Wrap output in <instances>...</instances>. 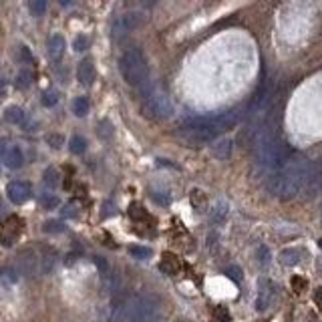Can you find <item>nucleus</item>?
Segmentation results:
<instances>
[{
	"label": "nucleus",
	"mask_w": 322,
	"mask_h": 322,
	"mask_svg": "<svg viewBox=\"0 0 322 322\" xmlns=\"http://www.w3.org/2000/svg\"><path fill=\"white\" fill-rule=\"evenodd\" d=\"M129 254H131L133 258H137V260H145V258L151 256V250H149V248H143V246H131V248H129Z\"/></svg>",
	"instance_id": "obj_23"
},
{
	"label": "nucleus",
	"mask_w": 322,
	"mask_h": 322,
	"mask_svg": "<svg viewBox=\"0 0 322 322\" xmlns=\"http://www.w3.org/2000/svg\"><path fill=\"white\" fill-rule=\"evenodd\" d=\"M318 246H320V248H322V240H318Z\"/></svg>",
	"instance_id": "obj_37"
},
{
	"label": "nucleus",
	"mask_w": 322,
	"mask_h": 322,
	"mask_svg": "<svg viewBox=\"0 0 322 322\" xmlns=\"http://www.w3.org/2000/svg\"><path fill=\"white\" fill-rule=\"evenodd\" d=\"M6 195H8V200L12 204L21 206V204L30 200L32 187H30V184H26V182H10L8 187H6Z\"/></svg>",
	"instance_id": "obj_9"
},
{
	"label": "nucleus",
	"mask_w": 322,
	"mask_h": 322,
	"mask_svg": "<svg viewBox=\"0 0 322 322\" xmlns=\"http://www.w3.org/2000/svg\"><path fill=\"white\" fill-rule=\"evenodd\" d=\"M73 113L77 117H85L89 113V101H87V97H77L73 101Z\"/></svg>",
	"instance_id": "obj_20"
},
{
	"label": "nucleus",
	"mask_w": 322,
	"mask_h": 322,
	"mask_svg": "<svg viewBox=\"0 0 322 322\" xmlns=\"http://www.w3.org/2000/svg\"><path fill=\"white\" fill-rule=\"evenodd\" d=\"M119 70L127 85L141 89L149 83V67L141 48H127L119 59Z\"/></svg>",
	"instance_id": "obj_5"
},
{
	"label": "nucleus",
	"mask_w": 322,
	"mask_h": 322,
	"mask_svg": "<svg viewBox=\"0 0 322 322\" xmlns=\"http://www.w3.org/2000/svg\"><path fill=\"white\" fill-rule=\"evenodd\" d=\"M39 262H41V270H43V274H48V272L55 268V262H57V254H55V250L45 248V250H43V256L39 258Z\"/></svg>",
	"instance_id": "obj_17"
},
{
	"label": "nucleus",
	"mask_w": 322,
	"mask_h": 322,
	"mask_svg": "<svg viewBox=\"0 0 322 322\" xmlns=\"http://www.w3.org/2000/svg\"><path fill=\"white\" fill-rule=\"evenodd\" d=\"M87 46H89V39H87L85 34H79V37H75V41H73V48H75L77 52H83Z\"/></svg>",
	"instance_id": "obj_26"
},
{
	"label": "nucleus",
	"mask_w": 322,
	"mask_h": 322,
	"mask_svg": "<svg viewBox=\"0 0 322 322\" xmlns=\"http://www.w3.org/2000/svg\"><path fill=\"white\" fill-rule=\"evenodd\" d=\"M228 204L226 202H218L216 206L211 207V211H209V224L211 226H220L222 222H226V218H228Z\"/></svg>",
	"instance_id": "obj_15"
},
{
	"label": "nucleus",
	"mask_w": 322,
	"mask_h": 322,
	"mask_svg": "<svg viewBox=\"0 0 322 322\" xmlns=\"http://www.w3.org/2000/svg\"><path fill=\"white\" fill-rule=\"evenodd\" d=\"M19 272L23 274V276H34L37 274V270H39V256L34 250H24V252L19 254Z\"/></svg>",
	"instance_id": "obj_10"
},
{
	"label": "nucleus",
	"mask_w": 322,
	"mask_h": 322,
	"mask_svg": "<svg viewBox=\"0 0 322 322\" xmlns=\"http://www.w3.org/2000/svg\"><path fill=\"white\" fill-rule=\"evenodd\" d=\"M2 159H4V165L8 169H19V167H23L24 155L21 151V147H8V151H6V155Z\"/></svg>",
	"instance_id": "obj_13"
},
{
	"label": "nucleus",
	"mask_w": 322,
	"mask_h": 322,
	"mask_svg": "<svg viewBox=\"0 0 322 322\" xmlns=\"http://www.w3.org/2000/svg\"><path fill=\"white\" fill-rule=\"evenodd\" d=\"M276 298V284L268 278H262L258 284V296H256V310L264 312L272 306V302Z\"/></svg>",
	"instance_id": "obj_7"
},
{
	"label": "nucleus",
	"mask_w": 322,
	"mask_h": 322,
	"mask_svg": "<svg viewBox=\"0 0 322 322\" xmlns=\"http://www.w3.org/2000/svg\"><path fill=\"white\" fill-rule=\"evenodd\" d=\"M252 145L256 163L266 169H280L292 157V149L284 141L274 137V133L268 127H262L254 133Z\"/></svg>",
	"instance_id": "obj_3"
},
{
	"label": "nucleus",
	"mask_w": 322,
	"mask_h": 322,
	"mask_svg": "<svg viewBox=\"0 0 322 322\" xmlns=\"http://www.w3.org/2000/svg\"><path fill=\"white\" fill-rule=\"evenodd\" d=\"M43 206H45L46 209H52V207L59 206V200H57L55 195H45V198H43Z\"/></svg>",
	"instance_id": "obj_32"
},
{
	"label": "nucleus",
	"mask_w": 322,
	"mask_h": 322,
	"mask_svg": "<svg viewBox=\"0 0 322 322\" xmlns=\"http://www.w3.org/2000/svg\"><path fill=\"white\" fill-rule=\"evenodd\" d=\"M6 151H8V145H6V141L2 139V141H0V157H4V155H6Z\"/></svg>",
	"instance_id": "obj_35"
},
{
	"label": "nucleus",
	"mask_w": 322,
	"mask_h": 322,
	"mask_svg": "<svg viewBox=\"0 0 322 322\" xmlns=\"http://www.w3.org/2000/svg\"><path fill=\"white\" fill-rule=\"evenodd\" d=\"M65 46H67L65 45V39L61 34H52L48 39V55H50V59L59 61L63 57V52H65Z\"/></svg>",
	"instance_id": "obj_16"
},
{
	"label": "nucleus",
	"mask_w": 322,
	"mask_h": 322,
	"mask_svg": "<svg viewBox=\"0 0 322 322\" xmlns=\"http://www.w3.org/2000/svg\"><path fill=\"white\" fill-rule=\"evenodd\" d=\"M159 306V296H155L153 292H141L121 304L115 318L117 322H157Z\"/></svg>",
	"instance_id": "obj_4"
},
{
	"label": "nucleus",
	"mask_w": 322,
	"mask_h": 322,
	"mask_svg": "<svg viewBox=\"0 0 322 322\" xmlns=\"http://www.w3.org/2000/svg\"><path fill=\"white\" fill-rule=\"evenodd\" d=\"M292 284H296V288H302V286H304V280H300V278H294V280H292Z\"/></svg>",
	"instance_id": "obj_36"
},
{
	"label": "nucleus",
	"mask_w": 322,
	"mask_h": 322,
	"mask_svg": "<svg viewBox=\"0 0 322 322\" xmlns=\"http://www.w3.org/2000/svg\"><path fill=\"white\" fill-rule=\"evenodd\" d=\"M129 216L133 218V220H147V213H145V209L137 204H133V206L129 207Z\"/></svg>",
	"instance_id": "obj_28"
},
{
	"label": "nucleus",
	"mask_w": 322,
	"mask_h": 322,
	"mask_svg": "<svg viewBox=\"0 0 322 322\" xmlns=\"http://www.w3.org/2000/svg\"><path fill=\"white\" fill-rule=\"evenodd\" d=\"M46 141H48V145H50V147H55V149H59V147L63 145V137H61V135H57V133H55V135H48Z\"/></svg>",
	"instance_id": "obj_33"
},
{
	"label": "nucleus",
	"mask_w": 322,
	"mask_h": 322,
	"mask_svg": "<svg viewBox=\"0 0 322 322\" xmlns=\"http://www.w3.org/2000/svg\"><path fill=\"white\" fill-rule=\"evenodd\" d=\"M312 163L308 159H290L284 167H280L276 173L270 177L268 189L278 200H292L306 187L308 175H310Z\"/></svg>",
	"instance_id": "obj_2"
},
{
	"label": "nucleus",
	"mask_w": 322,
	"mask_h": 322,
	"mask_svg": "<svg viewBox=\"0 0 322 322\" xmlns=\"http://www.w3.org/2000/svg\"><path fill=\"white\" fill-rule=\"evenodd\" d=\"M65 226L61 222H46L45 224V231H63Z\"/></svg>",
	"instance_id": "obj_34"
},
{
	"label": "nucleus",
	"mask_w": 322,
	"mask_h": 322,
	"mask_svg": "<svg viewBox=\"0 0 322 322\" xmlns=\"http://www.w3.org/2000/svg\"><path fill=\"white\" fill-rule=\"evenodd\" d=\"M30 73H26V70H23L21 75H19V79H16V87L19 89H26V87H30Z\"/></svg>",
	"instance_id": "obj_30"
},
{
	"label": "nucleus",
	"mask_w": 322,
	"mask_h": 322,
	"mask_svg": "<svg viewBox=\"0 0 322 322\" xmlns=\"http://www.w3.org/2000/svg\"><path fill=\"white\" fill-rule=\"evenodd\" d=\"M320 224H322V213H320Z\"/></svg>",
	"instance_id": "obj_38"
},
{
	"label": "nucleus",
	"mask_w": 322,
	"mask_h": 322,
	"mask_svg": "<svg viewBox=\"0 0 322 322\" xmlns=\"http://www.w3.org/2000/svg\"><path fill=\"white\" fill-rule=\"evenodd\" d=\"M99 137L101 139H111L113 137V125H111L107 119H103V121L99 123Z\"/></svg>",
	"instance_id": "obj_22"
},
{
	"label": "nucleus",
	"mask_w": 322,
	"mask_h": 322,
	"mask_svg": "<svg viewBox=\"0 0 322 322\" xmlns=\"http://www.w3.org/2000/svg\"><path fill=\"white\" fill-rule=\"evenodd\" d=\"M226 274H228L234 282H240V280H242V270H240L238 266H230V268L226 270Z\"/></svg>",
	"instance_id": "obj_31"
},
{
	"label": "nucleus",
	"mask_w": 322,
	"mask_h": 322,
	"mask_svg": "<svg viewBox=\"0 0 322 322\" xmlns=\"http://www.w3.org/2000/svg\"><path fill=\"white\" fill-rule=\"evenodd\" d=\"M256 256H258V262H260L262 266H268V264H270V250H268L266 246H258Z\"/></svg>",
	"instance_id": "obj_24"
},
{
	"label": "nucleus",
	"mask_w": 322,
	"mask_h": 322,
	"mask_svg": "<svg viewBox=\"0 0 322 322\" xmlns=\"http://www.w3.org/2000/svg\"><path fill=\"white\" fill-rule=\"evenodd\" d=\"M238 119H240V115L236 111H224V113H218V115L195 117V119H189L187 123L182 125L180 137L185 139L189 145L209 143L220 133L231 129L238 123Z\"/></svg>",
	"instance_id": "obj_1"
},
{
	"label": "nucleus",
	"mask_w": 322,
	"mask_h": 322,
	"mask_svg": "<svg viewBox=\"0 0 322 322\" xmlns=\"http://www.w3.org/2000/svg\"><path fill=\"white\" fill-rule=\"evenodd\" d=\"M141 113L147 119H165V117L171 115V103L167 99V95H163L159 91H153L149 95L143 97V103H141Z\"/></svg>",
	"instance_id": "obj_6"
},
{
	"label": "nucleus",
	"mask_w": 322,
	"mask_h": 322,
	"mask_svg": "<svg viewBox=\"0 0 322 322\" xmlns=\"http://www.w3.org/2000/svg\"><path fill=\"white\" fill-rule=\"evenodd\" d=\"M302 256H304V252L300 248H284L280 252V264L282 266H288V268L298 266L300 262H302Z\"/></svg>",
	"instance_id": "obj_12"
},
{
	"label": "nucleus",
	"mask_w": 322,
	"mask_h": 322,
	"mask_svg": "<svg viewBox=\"0 0 322 322\" xmlns=\"http://www.w3.org/2000/svg\"><path fill=\"white\" fill-rule=\"evenodd\" d=\"M69 149L75 155H81V153H85V149H87V141L81 137V135H75V137L70 139Z\"/></svg>",
	"instance_id": "obj_21"
},
{
	"label": "nucleus",
	"mask_w": 322,
	"mask_h": 322,
	"mask_svg": "<svg viewBox=\"0 0 322 322\" xmlns=\"http://www.w3.org/2000/svg\"><path fill=\"white\" fill-rule=\"evenodd\" d=\"M231 149H234V143H231V139H220V141H216L213 145H211V153L218 157V159H230L231 155Z\"/></svg>",
	"instance_id": "obj_14"
},
{
	"label": "nucleus",
	"mask_w": 322,
	"mask_h": 322,
	"mask_svg": "<svg viewBox=\"0 0 322 322\" xmlns=\"http://www.w3.org/2000/svg\"><path fill=\"white\" fill-rule=\"evenodd\" d=\"M312 322H314V320H312Z\"/></svg>",
	"instance_id": "obj_39"
},
{
	"label": "nucleus",
	"mask_w": 322,
	"mask_h": 322,
	"mask_svg": "<svg viewBox=\"0 0 322 322\" xmlns=\"http://www.w3.org/2000/svg\"><path fill=\"white\" fill-rule=\"evenodd\" d=\"M4 119H6L8 123H12V125H23L24 119H26V113H24L21 107L12 105V107H8V109L4 111Z\"/></svg>",
	"instance_id": "obj_18"
},
{
	"label": "nucleus",
	"mask_w": 322,
	"mask_h": 322,
	"mask_svg": "<svg viewBox=\"0 0 322 322\" xmlns=\"http://www.w3.org/2000/svg\"><path fill=\"white\" fill-rule=\"evenodd\" d=\"M77 79H79V83H83V85H91L93 81H95V65H93L91 59H85V61L79 63Z\"/></svg>",
	"instance_id": "obj_11"
},
{
	"label": "nucleus",
	"mask_w": 322,
	"mask_h": 322,
	"mask_svg": "<svg viewBox=\"0 0 322 322\" xmlns=\"http://www.w3.org/2000/svg\"><path fill=\"white\" fill-rule=\"evenodd\" d=\"M139 21H141L139 14H133V12L115 16L113 23H111V34H113V39H123L129 32H133V28H137Z\"/></svg>",
	"instance_id": "obj_8"
},
{
	"label": "nucleus",
	"mask_w": 322,
	"mask_h": 322,
	"mask_svg": "<svg viewBox=\"0 0 322 322\" xmlns=\"http://www.w3.org/2000/svg\"><path fill=\"white\" fill-rule=\"evenodd\" d=\"M30 10H32L34 16H43V12L46 10V2L45 0H34V2H30Z\"/></svg>",
	"instance_id": "obj_29"
},
{
	"label": "nucleus",
	"mask_w": 322,
	"mask_h": 322,
	"mask_svg": "<svg viewBox=\"0 0 322 322\" xmlns=\"http://www.w3.org/2000/svg\"><path fill=\"white\" fill-rule=\"evenodd\" d=\"M161 270L163 272H167V274H177V270H180V260L173 256V254H163V258H161Z\"/></svg>",
	"instance_id": "obj_19"
},
{
	"label": "nucleus",
	"mask_w": 322,
	"mask_h": 322,
	"mask_svg": "<svg viewBox=\"0 0 322 322\" xmlns=\"http://www.w3.org/2000/svg\"><path fill=\"white\" fill-rule=\"evenodd\" d=\"M41 103L45 105V107H55L57 103H59V95L52 91H48L43 95V99H41Z\"/></svg>",
	"instance_id": "obj_27"
},
{
	"label": "nucleus",
	"mask_w": 322,
	"mask_h": 322,
	"mask_svg": "<svg viewBox=\"0 0 322 322\" xmlns=\"http://www.w3.org/2000/svg\"><path fill=\"white\" fill-rule=\"evenodd\" d=\"M45 184L48 187H55V185L59 184V173H57V169H52V167H48L45 171Z\"/></svg>",
	"instance_id": "obj_25"
}]
</instances>
